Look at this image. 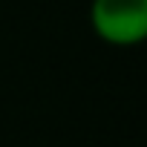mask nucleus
I'll return each mask as SVG.
<instances>
[{
  "label": "nucleus",
  "instance_id": "1",
  "mask_svg": "<svg viewBox=\"0 0 147 147\" xmlns=\"http://www.w3.org/2000/svg\"><path fill=\"white\" fill-rule=\"evenodd\" d=\"M90 26L110 46H138L147 38V0H92Z\"/></svg>",
  "mask_w": 147,
  "mask_h": 147
}]
</instances>
